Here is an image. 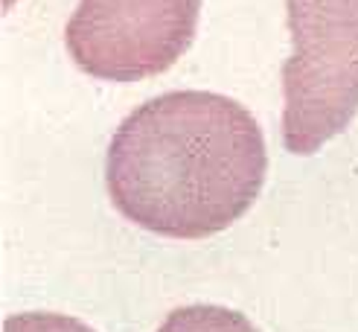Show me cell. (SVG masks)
Here are the masks:
<instances>
[{
	"label": "cell",
	"mask_w": 358,
	"mask_h": 332,
	"mask_svg": "<svg viewBox=\"0 0 358 332\" xmlns=\"http://www.w3.org/2000/svg\"><path fill=\"white\" fill-rule=\"evenodd\" d=\"M199 15L201 0H79L64 41L87 76L137 82L184 56Z\"/></svg>",
	"instance_id": "cell-3"
},
{
	"label": "cell",
	"mask_w": 358,
	"mask_h": 332,
	"mask_svg": "<svg viewBox=\"0 0 358 332\" xmlns=\"http://www.w3.org/2000/svg\"><path fill=\"white\" fill-rule=\"evenodd\" d=\"M294 50L282 64V143L315 154L358 111V0H285Z\"/></svg>",
	"instance_id": "cell-2"
},
{
	"label": "cell",
	"mask_w": 358,
	"mask_h": 332,
	"mask_svg": "<svg viewBox=\"0 0 358 332\" xmlns=\"http://www.w3.org/2000/svg\"><path fill=\"white\" fill-rule=\"evenodd\" d=\"M3 332H94L87 324L56 312H21L9 315Z\"/></svg>",
	"instance_id": "cell-5"
},
{
	"label": "cell",
	"mask_w": 358,
	"mask_h": 332,
	"mask_svg": "<svg viewBox=\"0 0 358 332\" xmlns=\"http://www.w3.org/2000/svg\"><path fill=\"white\" fill-rule=\"evenodd\" d=\"M157 332H259V329L236 309L195 303L169 312Z\"/></svg>",
	"instance_id": "cell-4"
},
{
	"label": "cell",
	"mask_w": 358,
	"mask_h": 332,
	"mask_svg": "<svg viewBox=\"0 0 358 332\" xmlns=\"http://www.w3.org/2000/svg\"><path fill=\"white\" fill-rule=\"evenodd\" d=\"M265 169V140L245 105L210 91H172L120 122L105 184L134 224L172 239H204L248 213Z\"/></svg>",
	"instance_id": "cell-1"
}]
</instances>
